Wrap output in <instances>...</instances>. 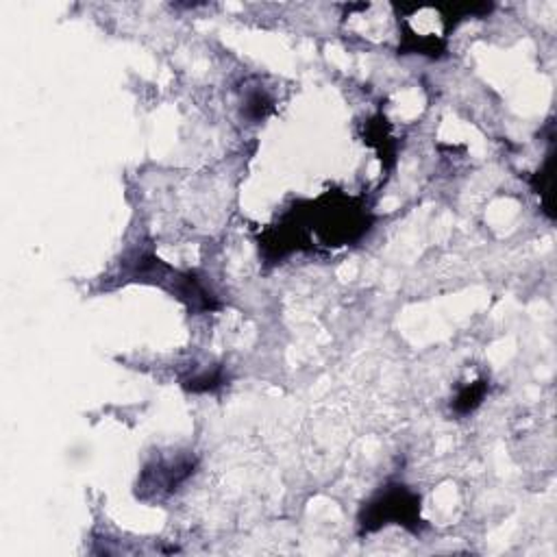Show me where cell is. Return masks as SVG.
<instances>
[{
  "mask_svg": "<svg viewBox=\"0 0 557 557\" xmlns=\"http://www.w3.org/2000/svg\"><path fill=\"white\" fill-rule=\"evenodd\" d=\"M403 524L411 531L420 527V498L405 485L383 487L361 511L359 524L363 531H376L383 524Z\"/></svg>",
  "mask_w": 557,
  "mask_h": 557,
  "instance_id": "obj_2",
  "label": "cell"
},
{
  "mask_svg": "<svg viewBox=\"0 0 557 557\" xmlns=\"http://www.w3.org/2000/svg\"><path fill=\"white\" fill-rule=\"evenodd\" d=\"M194 472V459L176 457V459H161L152 466H146L141 479L137 483V496L141 498H159L176 490L189 474Z\"/></svg>",
  "mask_w": 557,
  "mask_h": 557,
  "instance_id": "obj_3",
  "label": "cell"
},
{
  "mask_svg": "<svg viewBox=\"0 0 557 557\" xmlns=\"http://www.w3.org/2000/svg\"><path fill=\"white\" fill-rule=\"evenodd\" d=\"M485 389H487V383L481 379V381H472L470 385H463L455 398V411L459 413H468L472 411L474 407L481 405L483 396H485Z\"/></svg>",
  "mask_w": 557,
  "mask_h": 557,
  "instance_id": "obj_4",
  "label": "cell"
},
{
  "mask_svg": "<svg viewBox=\"0 0 557 557\" xmlns=\"http://www.w3.org/2000/svg\"><path fill=\"white\" fill-rule=\"evenodd\" d=\"M128 274L135 281L159 285L161 289L176 296L191 311H211L218 307L213 294L191 272H181L150 252L139 255Z\"/></svg>",
  "mask_w": 557,
  "mask_h": 557,
  "instance_id": "obj_1",
  "label": "cell"
},
{
  "mask_svg": "<svg viewBox=\"0 0 557 557\" xmlns=\"http://www.w3.org/2000/svg\"><path fill=\"white\" fill-rule=\"evenodd\" d=\"M183 385H185L189 392H209V389H215L218 385H222V374H220V370L194 374V376L185 379Z\"/></svg>",
  "mask_w": 557,
  "mask_h": 557,
  "instance_id": "obj_5",
  "label": "cell"
}]
</instances>
